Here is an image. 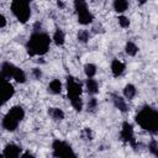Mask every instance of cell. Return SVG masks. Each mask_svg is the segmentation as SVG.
Segmentation results:
<instances>
[{
  "label": "cell",
  "mask_w": 158,
  "mask_h": 158,
  "mask_svg": "<svg viewBox=\"0 0 158 158\" xmlns=\"http://www.w3.org/2000/svg\"><path fill=\"white\" fill-rule=\"evenodd\" d=\"M112 101H114L115 107H116V109H118L120 111L126 112V111L128 110V109H127V104H126V101H125V99H123V98L117 96V95H112Z\"/></svg>",
  "instance_id": "cell-14"
},
{
  "label": "cell",
  "mask_w": 158,
  "mask_h": 158,
  "mask_svg": "<svg viewBox=\"0 0 158 158\" xmlns=\"http://www.w3.org/2000/svg\"><path fill=\"white\" fill-rule=\"evenodd\" d=\"M12 78L17 81V83H25L26 81V73L21 69V68H15V70H14V74H12Z\"/></svg>",
  "instance_id": "cell-20"
},
{
  "label": "cell",
  "mask_w": 158,
  "mask_h": 158,
  "mask_svg": "<svg viewBox=\"0 0 158 158\" xmlns=\"http://www.w3.org/2000/svg\"><path fill=\"white\" fill-rule=\"evenodd\" d=\"M136 122L152 135L158 132V111L151 106L142 107L136 115Z\"/></svg>",
  "instance_id": "cell-2"
},
{
  "label": "cell",
  "mask_w": 158,
  "mask_h": 158,
  "mask_svg": "<svg viewBox=\"0 0 158 158\" xmlns=\"http://www.w3.org/2000/svg\"><path fill=\"white\" fill-rule=\"evenodd\" d=\"M51 38L42 31H36L30 36L26 43V49L30 56H43L49 49Z\"/></svg>",
  "instance_id": "cell-1"
},
{
  "label": "cell",
  "mask_w": 158,
  "mask_h": 158,
  "mask_svg": "<svg viewBox=\"0 0 158 158\" xmlns=\"http://www.w3.org/2000/svg\"><path fill=\"white\" fill-rule=\"evenodd\" d=\"M96 106H98V100L95 98H90L89 101H88V110L93 111V110L96 109Z\"/></svg>",
  "instance_id": "cell-27"
},
{
  "label": "cell",
  "mask_w": 158,
  "mask_h": 158,
  "mask_svg": "<svg viewBox=\"0 0 158 158\" xmlns=\"http://www.w3.org/2000/svg\"><path fill=\"white\" fill-rule=\"evenodd\" d=\"M74 9L77 11V16H78V22L79 23L89 25V23L93 22L94 16L89 11L85 0H74Z\"/></svg>",
  "instance_id": "cell-5"
},
{
  "label": "cell",
  "mask_w": 158,
  "mask_h": 158,
  "mask_svg": "<svg viewBox=\"0 0 158 158\" xmlns=\"http://www.w3.org/2000/svg\"><path fill=\"white\" fill-rule=\"evenodd\" d=\"M136 93H137V90H136V86H135L133 84H127V85L123 88V96H125L126 99H128V100L133 99L135 95H136Z\"/></svg>",
  "instance_id": "cell-19"
},
{
  "label": "cell",
  "mask_w": 158,
  "mask_h": 158,
  "mask_svg": "<svg viewBox=\"0 0 158 158\" xmlns=\"http://www.w3.org/2000/svg\"><path fill=\"white\" fill-rule=\"evenodd\" d=\"M57 5H58V7H62V9L64 7V4L62 2V0H58V1H57Z\"/></svg>",
  "instance_id": "cell-32"
},
{
  "label": "cell",
  "mask_w": 158,
  "mask_h": 158,
  "mask_svg": "<svg viewBox=\"0 0 158 158\" xmlns=\"http://www.w3.org/2000/svg\"><path fill=\"white\" fill-rule=\"evenodd\" d=\"M85 88H86V91L90 94V95H95L98 91H99V84L95 79L93 78H88L86 79V83H85Z\"/></svg>",
  "instance_id": "cell-13"
},
{
  "label": "cell",
  "mask_w": 158,
  "mask_h": 158,
  "mask_svg": "<svg viewBox=\"0 0 158 158\" xmlns=\"http://www.w3.org/2000/svg\"><path fill=\"white\" fill-rule=\"evenodd\" d=\"M14 93H15V89L11 85V83L9 81V79H6L5 77H2L0 74V107L10 98H12Z\"/></svg>",
  "instance_id": "cell-7"
},
{
  "label": "cell",
  "mask_w": 158,
  "mask_h": 158,
  "mask_svg": "<svg viewBox=\"0 0 158 158\" xmlns=\"http://www.w3.org/2000/svg\"><path fill=\"white\" fill-rule=\"evenodd\" d=\"M125 63H122L120 59H114L111 62V72L114 77H120L125 72Z\"/></svg>",
  "instance_id": "cell-11"
},
{
  "label": "cell",
  "mask_w": 158,
  "mask_h": 158,
  "mask_svg": "<svg viewBox=\"0 0 158 158\" xmlns=\"http://www.w3.org/2000/svg\"><path fill=\"white\" fill-rule=\"evenodd\" d=\"M48 89L52 94H60L62 93V83L59 79H53L49 85H48Z\"/></svg>",
  "instance_id": "cell-18"
},
{
  "label": "cell",
  "mask_w": 158,
  "mask_h": 158,
  "mask_svg": "<svg viewBox=\"0 0 158 158\" xmlns=\"http://www.w3.org/2000/svg\"><path fill=\"white\" fill-rule=\"evenodd\" d=\"M15 68L16 67L14 64H11L9 62H4L1 64V67H0V74L2 77H5L6 79H10V78H12V74H14Z\"/></svg>",
  "instance_id": "cell-12"
},
{
  "label": "cell",
  "mask_w": 158,
  "mask_h": 158,
  "mask_svg": "<svg viewBox=\"0 0 158 158\" xmlns=\"http://www.w3.org/2000/svg\"><path fill=\"white\" fill-rule=\"evenodd\" d=\"M48 114H49V116H51L53 120H56V121H62V120L64 118V112H63V110L59 109V107H51V109L48 110Z\"/></svg>",
  "instance_id": "cell-16"
},
{
  "label": "cell",
  "mask_w": 158,
  "mask_h": 158,
  "mask_svg": "<svg viewBox=\"0 0 158 158\" xmlns=\"http://www.w3.org/2000/svg\"><path fill=\"white\" fill-rule=\"evenodd\" d=\"M32 74H33V77H35L36 79H40V78L42 77V70H41L40 68H33V69H32Z\"/></svg>",
  "instance_id": "cell-28"
},
{
  "label": "cell",
  "mask_w": 158,
  "mask_h": 158,
  "mask_svg": "<svg viewBox=\"0 0 158 158\" xmlns=\"http://www.w3.org/2000/svg\"><path fill=\"white\" fill-rule=\"evenodd\" d=\"M148 149H149V152H151L153 156L158 157V142H157L156 139H152V141L149 142V144H148Z\"/></svg>",
  "instance_id": "cell-25"
},
{
  "label": "cell",
  "mask_w": 158,
  "mask_h": 158,
  "mask_svg": "<svg viewBox=\"0 0 158 158\" xmlns=\"http://www.w3.org/2000/svg\"><path fill=\"white\" fill-rule=\"evenodd\" d=\"M90 38V33L88 30H80L78 32V41L81 42V43H86Z\"/></svg>",
  "instance_id": "cell-24"
},
{
  "label": "cell",
  "mask_w": 158,
  "mask_h": 158,
  "mask_svg": "<svg viewBox=\"0 0 158 158\" xmlns=\"http://www.w3.org/2000/svg\"><path fill=\"white\" fill-rule=\"evenodd\" d=\"M20 156H21L22 158H25V157H31V158H33V157H35L32 153H28V152H27V153H23V154H20Z\"/></svg>",
  "instance_id": "cell-31"
},
{
  "label": "cell",
  "mask_w": 158,
  "mask_h": 158,
  "mask_svg": "<svg viewBox=\"0 0 158 158\" xmlns=\"http://www.w3.org/2000/svg\"><path fill=\"white\" fill-rule=\"evenodd\" d=\"M137 1H138V4H141V5H143V4L147 2V0H137Z\"/></svg>",
  "instance_id": "cell-33"
},
{
  "label": "cell",
  "mask_w": 158,
  "mask_h": 158,
  "mask_svg": "<svg viewBox=\"0 0 158 158\" xmlns=\"http://www.w3.org/2000/svg\"><path fill=\"white\" fill-rule=\"evenodd\" d=\"M5 26H6V17L2 14H0V28H2Z\"/></svg>",
  "instance_id": "cell-29"
},
{
  "label": "cell",
  "mask_w": 158,
  "mask_h": 158,
  "mask_svg": "<svg viewBox=\"0 0 158 158\" xmlns=\"http://www.w3.org/2000/svg\"><path fill=\"white\" fill-rule=\"evenodd\" d=\"M70 100V104L73 106V109L75 111H81L83 109V100L80 96H77V98H73V99H69Z\"/></svg>",
  "instance_id": "cell-23"
},
{
  "label": "cell",
  "mask_w": 158,
  "mask_h": 158,
  "mask_svg": "<svg viewBox=\"0 0 158 158\" xmlns=\"http://www.w3.org/2000/svg\"><path fill=\"white\" fill-rule=\"evenodd\" d=\"M84 133H85V136H86L88 139H93V133H91L90 128H85L84 130Z\"/></svg>",
  "instance_id": "cell-30"
},
{
  "label": "cell",
  "mask_w": 158,
  "mask_h": 158,
  "mask_svg": "<svg viewBox=\"0 0 158 158\" xmlns=\"http://www.w3.org/2000/svg\"><path fill=\"white\" fill-rule=\"evenodd\" d=\"M84 73L88 78H94V75L96 74V65L93 63H86L84 65Z\"/></svg>",
  "instance_id": "cell-22"
},
{
  "label": "cell",
  "mask_w": 158,
  "mask_h": 158,
  "mask_svg": "<svg viewBox=\"0 0 158 158\" xmlns=\"http://www.w3.org/2000/svg\"><path fill=\"white\" fill-rule=\"evenodd\" d=\"M20 154H21V148L17 144H15V143L6 144L5 148H4V152H2L4 157H10V158L20 157Z\"/></svg>",
  "instance_id": "cell-10"
},
{
  "label": "cell",
  "mask_w": 158,
  "mask_h": 158,
  "mask_svg": "<svg viewBox=\"0 0 158 158\" xmlns=\"http://www.w3.org/2000/svg\"><path fill=\"white\" fill-rule=\"evenodd\" d=\"M118 23H120V26L121 27H123V28H127L128 26H130V19L128 17H126V16H118Z\"/></svg>",
  "instance_id": "cell-26"
},
{
  "label": "cell",
  "mask_w": 158,
  "mask_h": 158,
  "mask_svg": "<svg viewBox=\"0 0 158 158\" xmlns=\"http://www.w3.org/2000/svg\"><path fill=\"white\" fill-rule=\"evenodd\" d=\"M67 91H68V98L69 99L80 96V94L83 91L81 84L78 83L73 77H68L67 78Z\"/></svg>",
  "instance_id": "cell-8"
},
{
  "label": "cell",
  "mask_w": 158,
  "mask_h": 158,
  "mask_svg": "<svg viewBox=\"0 0 158 158\" xmlns=\"http://www.w3.org/2000/svg\"><path fill=\"white\" fill-rule=\"evenodd\" d=\"M11 10H12V14L16 16V19L20 22L25 23L31 16L30 0H12Z\"/></svg>",
  "instance_id": "cell-4"
},
{
  "label": "cell",
  "mask_w": 158,
  "mask_h": 158,
  "mask_svg": "<svg viewBox=\"0 0 158 158\" xmlns=\"http://www.w3.org/2000/svg\"><path fill=\"white\" fill-rule=\"evenodd\" d=\"M52 148H53V156L54 157H75V153L72 148V146L64 141L60 139H54L52 143Z\"/></svg>",
  "instance_id": "cell-6"
},
{
  "label": "cell",
  "mask_w": 158,
  "mask_h": 158,
  "mask_svg": "<svg viewBox=\"0 0 158 158\" xmlns=\"http://www.w3.org/2000/svg\"><path fill=\"white\" fill-rule=\"evenodd\" d=\"M53 42L57 44V46H63L64 44V41H65V35L63 32V30L60 28H57L53 33Z\"/></svg>",
  "instance_id": "cell-15"
},
{
  "label": "cell",
  "mask_w": 158,
  "mask_h": 158,
  "mask_svg": "<svg viewBox=\"0 0 158 158\" xmlns=\"http://www.w3.org/2000/svg\"><path fill=\"white\" fill-rule=\"evenodd\" d=\"M25 117V111L21 106H14L10 109V111L4 116L2 118V127L6 131H15L20 123V121Z\"/></svg>",
  "instance_id": "cell-3"
},
{
  "label": "cell",
  "mask_w": 158,
  "mask_h": 158,
  "mask_svg": "<svg viewBox=\"0 0 158 158\" xmlns=\"http://www.w3.org/2000/svg\"><path fill=\"white\" fill-rule=\"evenodd\" d=\"M120 136L122 138L123 142H128L131 143L133 147L136 146V141H135V135H133V127L130 122L125 121L122 123V127H121V132H120Z\"/></svg>",
  "instance_id": "cell-9"
},
{
  "label": "cell",
  "mask_w": 158,
  "mask_h": 158,
  "mask_svg": "<svg viewBox=\"0 0 158 158\" xmlns=\"http://www.w3.org/2000/svg\"><path fill=\"white\" fill-rule=\"evenodd\" d=\"M125 52H126L128 56L133 57V56H136V54H137V52H138V47L136 46V43H135V42L128 41V42L126 43V46H125Z\"/></svg>",
  "instance_id": "cell-21"
},
{
  "label": "cell",
  "mask_w": 158,
  "mask_h": 158,
  "mask_svg": "<svg viewBox=\"0 0 158 158\" xmlns=\"http://www.w3.org/2000/svg\"><path fill=\"white\" fill-rule=\"evenodd\" d=\"M114 9L116 12H125L128 9V0H114Z\"/></svg>",
  "instance_id": "cell-17"
}]
</instances>
